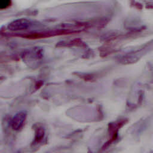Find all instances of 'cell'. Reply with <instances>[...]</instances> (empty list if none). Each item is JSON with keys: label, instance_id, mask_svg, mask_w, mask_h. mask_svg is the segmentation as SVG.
<instances>
[{"label": "cell", "instance_id": "1", "mask_svg": "<svg viewBox=\"0 0 153 153\" xmlns=\"http://www.w3.org/2000/svg\"><path fill=\"white\" fill-rule=\"evenodd\" d=\"M42 50L39 47L31 48L23 53V61L28 63L39 62L42 57Z\"/></svg>", "mask_w": 153, "mask_h": 153}, {"label": "cell", "instance_id": "2", "mask_svg": "<svg viewBox=\"0 0 153 153\" xmlns=\"http://www.w3.org/2000/svg\"><path fill=\"white\" fill-rule=\"evenodd\" d=\"M149 44H146L143 45L139 49L134 50L133 51L130 52L126 55H124L122 58L121 61L123 63H129L136 62L139 59V58L142 56L149 49Z\"/></svg>", "mask_w": 153, "mask_h": 153}, {"label": "cell", "instance_id": "3", "mask_svg": "<svg viewBox=\"0 0 153 153\" xmlns=\"http://www.w3.org/2000/svg\"><path fill=\"white\" fill-rule=\"evenodd\" d=\"M33 25V22L29 19L21 18L11 22L7 26L9 30L12 31L23 30L30 28Z\"/></svg>", "mask_w": 153, "mask_h": 153}, {"label": "cell", "instance_id": "4", "mask_svg": "<svg viewBox=\"0 0 153 153\" xmlns=\"http://www.w3.org/2000/svg\"><path fill=\"white\" fill-rule=\"evenodd\" d=\"M26 118V114L25 112H19L17 113L11 120V126L13 130H20L25 121Z\"/></svg>", "mask_w": 153, "mask_h": 153}, {"label": "cell", "instance_id": "5", "mask_svg": "<svg viewBox=\"0 0 153 153\" xmlns=\"http://www.w3.org/2000/svg\"><path fill=\"white\" fill-rule=\"evenodd\" d=\"M37 131H36L35 133V142L36 143H38L39 141H41L42 138L44 137V130L42 127H38Z\"/></svg>", "mask_w": 153, "mask_h": 153}, {"label": "cell", "instance_id": "6", "mask_svg": "<svg viewBox=\"0 0 153 153\" xmlns=\"http://www.w3.org/2000/svg\"><path fill=\"white\" fill-rule=\"evenodd\" d=\"M11 4V0H0V10H4L9 7Z\"/></svg>", "mask_w": 153, "mask_h": 153}]
</instances>
